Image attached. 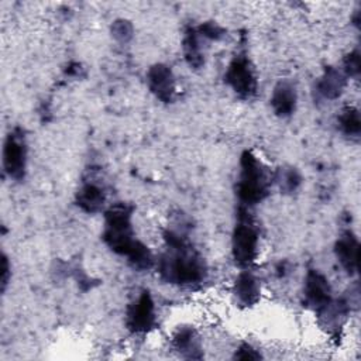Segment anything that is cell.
Returning <instances> with one entry per match:
<instances>
[{
    "label": "cell",
    "instance_id": "1",
    "mask_svg": "<svg viewBox=\"0 0 361 361\" xmlns=\"http://www.w3.org/2000/svg\"><path fill=\"white\" fill-rule=\"evenodd\" d=\"M166 251L158 259L159 276L172 285L195 286L207 276L204 259L190 247L186 233L168 228L164 233Z\"/></svg>",
    "mask_w": 361,
    "mask_h": 361
},
{
    "label": "cell",
    "instance_id": "12",
    "mask_svg": "<svg viewBox=\"0 0 361 361\" xmlns=\"http://www.w3.org/2000/svg\"><path fill=\"white\" fill-rule=\"evenodd\" d=\"M172 348L186 360H200L203 358L202 340L199 333L193 327H179L172 337Z\"/></svg>",
    "mask_w": 361,
    "mask_h": 361
},
{
    "label": "cell",
    "instance_id": "11",
    "mask_svg": "<svg viewBox=\"0 0 361 361\" xmlns=\"http://www.w3.org/2000/svg\"><path fill=\"white\" fill-rule=\"evenodd\" d=\"M347 76L341 69L334 66H327L320 78L316 80L314 92L320 99L336 100L341 96L347 86Z\"/></svg>",
    "mask_w": 361,
    "mask_h": 361
},
{
    "label": "cell",
    "instance_id": "20",
    "mask_svg": "<svg viewBox=\"0 0 361 361\" xmlns=\"http://www.w3.org/2000/svg\"><path fill=\"white\" fill-rule=\"evenodd\" d=\"M360 66H361V62H360V52H358V49L350 51L343 58V68H341V71H343V73L347 78L358 79V76H360Z\"/></svg>",
    "mask_w": 361,
    "mask_h": 361
},
{
    "label": "cell",
    "instance_id": "14",
    "mask_svg": "<svg viewBox=\"0 0 361 361\" xmlns=\"http://www.w3.org/2000/svg\"><path fill=\"white\" fill-rule=\"evenodd\" d=\"M233 293L240 305L250 307L259 300L261 286L258 279L250 271H241L234 281Z\"/></svg>",
    "mask_w": 361,
    "mask_h": 361
},
{
    "label": "cell",
    "instance_id": "13",
    "mask_svg": "<svg viewBox=\"0 0 361 361\" xmlns=\"http://www.w3.org/2000/svg\"><path fill=\"white\" fill-rule=\"evenodd\" d=\"M271 107L279 117H289L296 110L298 93L289 80H281L274 86L271 94Z\"/></svg>",
    "mask_w": 361,
    "mask_h": 361
},
{
    "label": "cell",
    "instance_id": "22",
    "mask_svg": "<svg viewBox=\"0 0 361 361\" xmlns=\"http://www.w3.org/2000/svg\"><path fill=\"white\" fill-rule=\"evenodd\" d=\"M233 358H235V360H259V358H262V355L251 344L241 343L240 347L235 350Z\"/></svg>",
    "mask_w": 361,
    "mask_h": 361
},
{
    "label": "cell",
    "instance_id": "17",
    "mask_svg": "<svg viewBox=\"0 0 361 361\" xmlns=\"http://www.w3.org/2000/svg\"><path fill=\"white\" fill-rule=\"evenodd\" d=\"M337 126L344 135L358 138L361 133V120L358 110L353 106L343 107L337 114Z\"/></svg>",
    "mask_w": 361,
    "mask_h": 361
},
{
    "label": "cell",
    "instance_id": "7",
    "mask_svg": "<svg viewBox=\"0 0 361 361\" xmlns=\"http://www.w3.org/2000/svg\"><path fill=\"white\" fill-rule=\"evenodd\" d=\"M155 303L148 290H142L126 310V326L134 334L148 333L155 326Z\"/></svg>",
    "mask_w": 361,
    "mask_h": 361
},
{
    "label": "cell",
    "instance_id": "3",
    "mask_svg": "<svg viewBox=\"0 0 361 361\" xmlns=\"http://www.w3.org/2000/svg\"><path fill=\"white\" fill-rule=\"evenodd\" d=\"M269 178L262 162L251 151H244L240 157V173L235 195L241 204L254 206L268 195Z\"/></svg>",
    "mask_w": 361,
    "mask_h": 361
},
{
    "label": "cell",
    "instance_id": "5",
    "mask_svg": "<svg viewBox=\"0 0 361 361\" xmlns=\"http://www.w3.org/2000/svg\"><path fill=\"white\" fill-rule=\"evenodd\" d=\"M224 82L241 99H251L255 96L258 80L255 69L245 54H238L230 61L224 72Z\"/></svg>",
    "mask_w": 361,
    "mask_h": 361
},
{
    "label": "cell",
    "instance_id": "6",
    "mask_svg": "<svg viewBox=\"0 0 361 361\" xmlns=\"http://www.w3.org/2000/svg\"><path fill=\"white\" fill-rule=\"evenodd\" d=\"M1 162L4 172L10 179H24L27 168V142L21 128L16 127L7 134L3 144Z\"/></svg>",
    "mask_w": 361,
    "mask_h": 361
},
{
    "label": "cell",
    "instance_id": "19",
    "mask_svg": "<svg viewBox=\"0 0 361 361\" xmlns=\"http://www.w3.org/2000/svg\"><path fill=\"white\" fill-rule=\"evenodd\" d=\"M110 32H111V37L117 42L126 44V42H128L133 38L134 30H133V24L128 20L117 18V20L113 21V24L110 27Z\"/></svg>",
    "mask_w": 361,
    "mask_h": 361
},
{
    "label": "cell",
    "instance_id": "16",
    "mask_svg": "<svg viewBox=\"0 0 361 361\" xmlns=\"http://www.w3.org/2000/svg\"><path fill=\"white\" fill-rule=\"evenodd\" d=\"M200 39L202 37L199 35L196 28L189 27L185 31L182 49H183V56L192 69H200L204 65V56H203Z\"/></svg>",
    "mask_w": 361,
    "mask_h": 361
},
{
    "label": "cell",
    "instance_id": "8",
    "mask_svg": "<svg viewBox=\"0 0 361 361\" xmlns=\"http://www.w3.org/2000/svg\"><path fill=\"white\" fill-rule=\"evenodd\" d=\"M331 293V285L326 275L313 268L306 272L303 281V299L306 306L317 313L333 300Z\"/></svg>",
    "mask_w": 361,
    "mask_h": 361
},
{
    "label": "cell",
    "instance_id": "9",
    "mask_svg": "<svg viewBox=\"0 0 361 361\" xmlns=\"http://www.w3.org/2000/svg\"><path fill=\"white\" fill-rule=\"evenodd\" d=\"M149 92L161 102L171 103L176 93V83L172 69L165 63H154L147 71Z\"/></svg>",
    "mask_w": 361,
    "mask_h": 361
},
{
    "label": "cell",
    "instance_id": "10",
    "mask_svg": "<svg viewBox=\"0 0 361 361\" xmlns=\"http://www.w3.org/2000/svg\"><path fill=\"white\" fill-rule=\"evenodd\" d=\"M358 238L351 230L343 231L334 244V255L348 275H354L358 269Z\"/></svg>",
    "mask_w": 361,
    "mask_h": 361
},
{
    "label": "cell",
    "instance_id": "18",
    "mask_svg": "<svg viewBox=\"0 0 361 361\" xmlns=\"http://www.w3.org/2000/svg\"><path fill=\"white\" fill-rule=\"evenodd\" d=\"M275 182L282 193H293L302 183V175L295 166L285 165L276 171Z\"/></svg>",
    "mask_w": 361,
    "mask_h": 361
},
{
    "label": "cell",
    "instance_id": "15",
    "mask_svg": "<svg viewBox=\"0 0 361 361\" xmlns=\"http://www.w3.org/2000/svg\"><path fill=\"white\" fill-rule=\"evenodd\" d=\"M106 202L104 189L94 182H85L75 196L76 206L85 213H97L103 209Z\"/></svg>",
    "mask_w": 361,
    "mask_h": 361
},
{
    "label": "cell",
    "instance_id": "23",
    "mask_svg": "<svg viewBox=\"0 0 361 361\" xmlns=\"http://www.w3.org/2000/svg\"><path fill=\"white\" fill-rule=\"evenodd\" d=\"M10 264H8V259L6 257V254H3V259H1V290L4 292L7 285H8V281L11 278V271H10Z\"/></svg>",
    "mask_w": 361,
    "mask_h": 361
},
{
    "label": "cell",
    "instance_id": "21",
    "mask_svg": "<svg viewBox=\"0 0 361 361\" xmlns=\"http://www.w3.org/2000/svg\"><path fill=\"white\" fill-rule=\"evenodd\" d=\"M196 30L202 38L210 41H219L226 35V30L214 21H206L196 27Z\"/></svg>",
    "mask_w": 361,
    "mask_h": 361
},
{
    "label": "cell",
    "instance_id": "4",
    "mask_svg": "<svg viewBox=\"0 0 361 361\" xmlns=\"http://www.w3.org/2000/svg\"><path fill=\"white\" fill-rule=\"evenodd\" d=\"M258 230L251 220L250 213L245 209H240L231 237V254L234 262L241 268L254 264L258 255Z\"/></svg>",
    "mask_w": 361,
    "mask_h": 361
},
{
    "label": "cell",
    "instance_id": "2",
    "mask_svg": "<svg viewBox=\"0 0 361 361\" xmlns=\"http://www.w3.org/2000/svg\"><path fill=\"white\" fill-rule=\"evenodd\" d=\"M133 212L134 207L124 202L114 203L104 212L102 238L113 252L126 258L140 241L134 235Z\"/></svg>",
    "mask_w": 361,
    "mask_h": 361
}]
</instances>
